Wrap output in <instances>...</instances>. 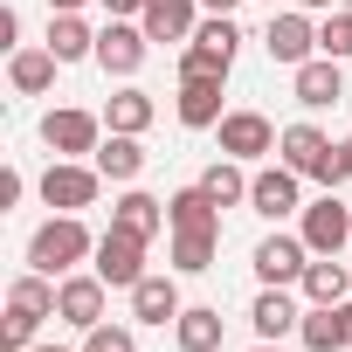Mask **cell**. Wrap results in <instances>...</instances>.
<instances>
[{"instance_id": "6da1fadb", "label": "cell", "mask_w": 352, "mask_h": 352, "mask_svg": "<svg viewBox=\"0 0 352 352\" xmlns=\"http://www.w3.org/2000/svg\"><path fill=\"white\" fill-rule=\"evenodd\" d=\"M83 256H97V242H90V228L76 221V214H56V221H42L35 228V242H28V270H42V276H69Z\"/></svg>"}, {"instance_id": "7a4b0ae2", "label": "cell", "mask_w": 352, "mask_h": 352, "mask_svg": "<svg viewBox=\"0 0 352 352\" xmlns=\"http://www.w3.org/2000/svg\"><path fill=\"white\" fill-rule=\"evenodd\" d=\"M235 49H242V28H235V14H208L201 28H194V42H187V56H180V76H228L235 69Z\"/></svg>"}, {"instance_id": "3957f363", "label": "cell", "mask_w": 352, "mask_h": 352, "mask_svg": "<svg viewBox=\"0 0 352 352\" xmlns=\"http://www.w3.org/2000/svg\"><path fill=\"white\" fill-rule=\"evenodd\" d=\"M42 145H49L56 159L97 152V145H104V118H90V111H49V118H42Z\"/></svg>"}, {"instance_id": "277c9868", "label": "cell", "mask_w": 352, "mask_h": 352, "mask_svg": "<svg viewBox=\"0 0 352 352\" xmlns=\"http://www.w3.org/2000/svg\"><path fill=\"white\" fill-rule=\"evenodd\" d=\"M97 276H104L111 290H131V283L145 276V235H124V228L97 235Z\"/></svg>"}, {"instance_id": "5b68a950", "label": "cell", "mask_w": 352, "mask_h": 352, "mask_svg": "<svg viewBox=\"0 0 352 352\" xmlns=\"http://www.w3.org/2000/svg\"><path fill=\"white\" fill-rule=\"evenodd\" d=\"M97 180H104L97 166L56 159V166L42 173V201H49V208H63V214H76V208H90V201H97Z\"/></svg>"}, {"instance_id": "8992f818", "label": "cell", "mask_w": 352, "mask_h": 352, "mask_svg": "<svg viewBox=\"0 0 352 352\" xmlns=\"http://www.w3.org/2000/svg\"><path fill=\"white\" fill-rule=\"evenodd\" d=\"M214 131H221V152H228V159H263V152H276V138H283L263 111H228Z\"/></svg>"}, {"instance_id": "52a82bcc", "label": "cell", "mask_w": 352, "mask_h": 352, "mask_svg": "<svg viewBox=\"0 0 352 352\" xmlns=\"http://www.w3.org/2000/svg\"><path fill=\"white\" fill-rule=\"evenodd\" d=\"M304 242H311V256H338V249L352 242V208H345L338 194L311 201V208H304Z\"/></svg>"}, {"instance_id": "ba28073f", "label": "cell", "mask_w": 352, "mask_h": 352, "mask_svg": "<svg viewBox=\"0 0 352 352\" xmlns=\"http://www.w3.org/2000/svg\"><path fill=\"white\" fill-rule=\"evenodd\" d=\"M263 49H270V63H311V49H318V28H311V14L304 8H290V14H276L270 28H263Z\"/></svg>"}, {"instance_id": "9c48e42d", "label": "cell", "mask_w": 352, "mask_h": 352, "mask_svg": "<svg viewBox=\"0 0 352 352\" xmlns=\"http://www.w3.org/2000/svg\"><path fill=\"white\" fill-rule=\"evenodd\" d=\"M145 49H152V35L131 28V21H118V14H111V28H97V63H104L111 76H138Z\"/></svg>"}, {"instance_id": "30bf717a", "label": "cell", "mask_w": 352, "mask_h": 352, "mask_svg": "<svg viewBox=\"0 0 352 352\" xmlns=\"http://www.w3.org/2000/svg\"><path fill=\"white\" fill-rule=\"evenodd\" d=\"M304 263H311V242L304 235H270V242H256V276L263 283H304Z\"/></svg>"}, {"instance_id": "8fae6325", "label": "cell", "mask_w": 352, "mask_h": 352, "mask_svg": "<svg viewBox=\"0 0 352 352\" xmlns=\"http://www.w3.org/2000/svg\"><path fill=\"white\" fill-rule=\"evenodd\" d=\"M104 276L90 270V276H63V297H56V318L63 324H76V331H90V324H104Z\"/></svg>"}, {"instance_id": "7c38bea8", "label": "cell", "mask_w": 352, "mask_h": 352, "mask_svg": "<svg viewBox=\"0 0 352 352\" xmlns=\"http://www.w3.org/2000/svg\"><path fill=\"white\" fill-rule=\"evenodd\" d=\"M138 28H145L152 42H194V28H201V0H145Z\"/></svg>"}, {"instance_id": "4fadbf2b", "label": "cell", "mask_w": 352, "mask_h": 352, "mask_svg": "<svg viewBox=\"0 0 352 352\" xmlns=\"http://www.w3.org/2000/svg\"><path fill=\"white\" fill-rule=\"evenodd\" d=\"M173 104H180V124H187V131H214V124L228 118L214 76H180V97H173Z\"/></svg>"}, {"instance_id": "5bb4252c", "label": "cell", "mask_w": 352, "mask_h": 352, "mask_svg": "<svg viewBox=\"0 0 352 352\" xmlns=\"http://www.w3.org/2000/svg\"><path fill=\"white\" fill-rule=\"evenodd\" d=\"M338 97H345L338 56H311V63H297V104H304V111H331Z\"/></svg>"}, {"instance_id": "9a60e30c", "label": "cell", "mask_w": 352, "mask_h": 352, "mask_svg": "<svg viewBox=\"0 0 352 352\" xmlns=\"http://www.w3.org/2000/svg\"><path fill=\"white\" fill-rule=\"evenodd\" d=\"M249 208L270 214V221L297 214V173H290V166H263L256 180H249Z\"/></svg>"}, {"instance_id": "2e32d148", "label": "cell", "mask_w": 352, "mask_h": 352, "mask_svg": "<svg viewBox=\"0 0 352 352\" xmlns=\"http://www.w3.org/2000/svg\"><path fill=\"white\" fill-rule=\"evenodd\" d=\"M187 304H180V283L173 276H138L131 283V318H145V324H173Z\"/></svg>"}, {"instance_id": "e0dca14e", "label": "cell", "mask_w": 352, "mask_h": 352, "mask_svg": "<svg viewBox=\"0 0 352 352\" xmlns=\"http://www.w3.org/2000/svg\"><path fill=\"white\" fill-rule=\"evenodd\" d=\"M90 166L104 173V180H124V187H131L138 173H145V145H138L131 131H111V138H104V145L90 152Z\"/></svg>"}, {"instance_id": "ac0fdd59", "label": "cell", "mask_w": 352, "mask_h": 352, "mask_svg": "<svg viewBox=\"0 0 352 352\" xmlns=\"http://www.w3.org/2000/svg\"><path fill=\"white\" fill-rule=\"evenodd\" d=\"M249 324H256V338H270V345H276L283 331H297V324H304V311H297L276 283H263V297L249 304Z\"/></svg>"}, {"instance_id": "d6986e66", "label": "cell", "mask_w": 352, "mask_h": 352, "mask_svg": "<svg viewBox=\"0 0 352 352\" xmlns=\"http://www.w3.org/2000/svg\"><path fill=\"white\" fill-rule=\"evenodd\" d=\"M173 338H180V352H221V311L214 304H187L173 318Z\"/></svg>"}, {"instance_id": "ffe728a7", "label": "cell", "mask_w": 352, "mask_h": 352, "mask_svg": "<svg viewBox=\"0 0 352 352\" xmlns=\"http://www.w3.org/2000/svg\"><path fill=\"white\" fill-rule=\"evenodd\" d=\"M111 228H124V235H145V242H152V235H159V228H173V221H166V201H152V194H138V187H131V194L111 208Z\"/></svg>"}, {"instance_id": "44dd1931", "label": "cell", "mask_w": 352, "mask_h": 352, "mask_svg": "<svg viewBox=\"0 0 352 352\" xmlns=\"http://www.w3.org/2000/svg\"><path fill=\"white\" fill-rule=\"evenodd\" d=\"M214 249H221V228H173V270L180 276L214 270Z\"/></svg>"}, {"instance_id": "7402d4cb", "label": "cell", "mask_w": 352, "mask_h": 352, "mask_svg": "<svg viewBox=\"0 0 352 352\" xmlns=\"http://www.w3.org/2000/svg\"><path fill=\"white\" fill-rule=\"evenodd\" d=\"M276 152H283V166H290V173H318V159L331 152V138H324L318 124H283Z\"/></svg>"}, {"instance_id": "603a6c76", "label": "cell", "mask_w": 352, "mask_h": 352, "mask_svg": "<svg viewBox=\"0 0 352 352\" xmlns=\"http://www.w3.org/2000/svg\"><path fill=\"white\" fill-rule=\"evenodd\" d=\"M297 338L311 352H345V304H311L304 324H297Z\"/></svg>"}, {"instance_id": "cb8c5ba5", "label": "cell", "mask_w": 352, "mask_h": 352, "mask_svg": "<svg viewBox=\"0 0 352 352\" xmlns=\"http://www.w3.org/2000/svg\"><path fill=\"white\" fill-rule=\"evenodd\" d=\"M345 290H352V270H345L338 256L304 263V297H311V304H345Z\"/></svg>"}, {"instance_id": "d4e9b609", "label": "cell", "mask_w": 352, "mask_h": 352, "mask_svg": "<svg viewBox=\"0 0 352 352\" xmlns=\"http://www.w3.org/2000/svg\"><path fill=\"white\" fill-rule=\"evenodd\" d=\"M56 297H63V283H56V276H42V270H28V276H14V290H8V311L56 318Z\"/></svg>"}, {"instance_id": "484cf974", "label": "cell", "mask_w": 352, "mask_h": 352, "mask_svg": "<svg viewBox=\"0 0 352 352\" xmlns=\"http://www.w3.org/2000/svg\"><path fill=\"white\" fill-rule=\"evenodd\" d=\"M166 221H173V228H221V208H214L208 187L194 180V187H180V194L166 201Z\"/></svg>"}, {"instance_id": "4316f807", "label": "cell", "mask_w": 352, "mask_h": 352, "mask_svg": "<svg viewBox=\"0 0 352 352\" xmlns=\"http://www.w3.org/2000/svg\"><path fill=\"white\" fill-rule=\"evenodd\" d=\"M8 76H14V90H21V97H42V90L56 83V49H14Z\"/></svg>"}, {"instance_id": "83f0119b", "label": "cell", "mask_w": 352, "mask_h": 352, "mask_svg": "<svg viewBox=\"0 0 352 352\" xmlns=\"http://www.w3.org/2000/svg\"><path fill=\"white\" fill-rule=\"evenodd\" d=\"M201 187H208V201H214V208H235V201H249V180H242V159H228V152H221V159H214V166L201 173Z\"/></svg>"}, {"instance_id": "f1b7e54d", "label": "cell", "mask_w": 352, "mask_h": 352, "mask_svg": "<svg viewBox=\"0 0 352 352\" xmlns=\"http://www.w3.org/2000/svg\"><path fill=\"white\" fill-rule=\"evenodd\" d=\"M49 49H56V63H83V56H97V35L76 14H56L49 21Z\"/></svg>"}, {"instance_id": "f546056e", "label": "cell", "mask_w": 352, "mask_h": 352, "mask_svg": "<svg viewBox=\"0 0 352 352\" xmlns=\"http://www.w3.org/2000/svg\"><path fill=\"white\" fill-rule=\"evenodd\" d=\"M104 124H111V131H131V138H138V131L152 124V97H145V90H118V97L104 104Z\"/></svg>"}, {"instance_id": "4dcf8cb0", "label": "cell", "mask_w": 352, "mask_h": 352, "mask_svg": "<svg viewBox=\"0 0 352 352\" xmlns=\"http://www.w3.org/2000/svg\"><path fill=\"white\" fill-rule=\"evenodd\" d=\"M318 56H338V63H352V8H331V14L318 21Z\"/></svg>"}, {"instance_id": "1f68e13d", "label": "cell", "mask_w": 352, "mask_h": 352, "mask_svg": "<svg viewBox=\"0 0 352 352\" xmlns=\"http://www.w3.org/2000/svg\"><path fill=\"white\" fill-rule=\"evenodd\" d=\"M311 180H318V187H324V194H338V187H345V180H352V152H345V145H331V152H324V159H318V173H311Z\"/></svg>"}, {"instance_id": "d6a6232c", "label": "cell", "mask_w": 352, "mask_h": 352, "mask_svg": "<svg viewBox=\"0 0 352 352\" xmlns=\"http://www.w3.org/2000/svg\"><path fill=\"white\" fill-rule=\"evenodd\" d=\"M83 352H138V338L124 324H90L83 331Z\"/></svg>"}, {"instance_id": "836d02e7", "label": "cell", "mask_w": 352, "mask_h": 352, "mask_svg": "<svg viewBox=\"0 0 352 352\" xmlns=\"http://www.w3.org/2000/svg\"><path fill=\"white\" fill-rule=\"evenodd\" d=\"M35 324H42V318H28V311H8V318H0V352H28Z\"/></svg>"}, {"instance_id": "e575fe53", "label": "cell", "mask_w": 352, "mask_h": 352, "mask_svg": "<svg viewBox=\"0 0 352 352\" xmlns=\"http://www.w3.org/2000/svg\"><path fill=\"white\" fill-rule=\"evenodd\" d=\"M21 194H28V180H21V173H14V166H8V173H0V208H14V201H21Z\"/></svg>"}, {"instance_id": "d590c367", "label": "cell", "mask_w": 352, "mask_h": 352, "mask_svg": "<svg viewBox=\"0 0 352 352\" xmlns=\"http://www.w3.org/2000/svg\"><path fill=\"white\" fill-rule=\"evenodd\" d=\"M14 42H21V14H14V8H0V49H14Z\"/></svg>"}, {"instance_id": "8d00e7d4", "label": "cell", "mask_w": 352, "mask_h": 352, "mask_svg": "<svg viewBox=\"0 0 352 352\" xmlns=\"http://www.w3.org/2000/svg\"><path fill=\"white\" fill-rule=\"evenodd\" d=\"M104 8H111V14L124 21V14H145V0H104Z\"/></svg>"}, {"instance_id": "74e56055", "label": "cell", "mask_w": 352, "mask_h": 352, "mask_svg": "<svg viewBox=\"0 0 352 352\" xmlns=\"http://www.w3.org/2000/svg\"><path fill=\"white\" fill-rule=\"evenodd\" d=\"M201 8H208V14H235V8H242V0H201Z\"/></svg>"}, {"instance_id": "f35d334b", "label": "cell", "mask_w": 352, "mask_h": 352, "mask_svg": "<svg viewBox=\"0 0 352 352\" xmlns=\"http://www.w3.org/2000/svg\"><path fill=\"white\" fill-rule=\"evenodd\" d=\"M297 8H304V14H331V8H338V0H297Z\"/></svg>"}, {"instance_id": "ab89813d", "label": "cell", "mask_w": 352, "mask_h": 352, "mask_svg": "<svg viewBox=\"0 0 352 352\" xmlns=\"http://www.w3.org/2000/svg\"><path fill=\"white\" fill-rule=\"evenodd\" d=\"M83 8V0H49V14H76Z\"/></svg>"}, {"instance_id": "60d3db41", "label": "cell", "mask_w": 352, "mask_h": 352, "mask_svg": "<svg viewBox=\"0 0 352 352\" xmlns=\"http://www.w3.org/2000/svg\"><path fill=\"white\" fill-rule=\"evenodd\" d=\"M345 352H352V304H345Z\"/></svg>"}, {"instance_id": "b9f144b4", "label": "cell", "mask_w": 352, "mask_h": 352, "mask_svg": "<svg viewBox=\"0 0 352 352\" xmlns=\"http://www.w3.org/2000/svg\"><path fill=\"white\" fill-rule=\"evenodd\" d=\"M28 352H69V345H28Z\"/></svg>"}, {"instance_id": "7bdbcfd3", "label": "cell", "mask_w": 352, "mask_h": 352, "mask_svg": "<svg viewBox=\"0 0 352 352\" xmlns=\"http://www.w3.org/2000/svg\"><path fill=\"white\" fill-rule=\"evenodd\" d=\"M256 352H276V345H270V338H263V345H256Z\"/></svg>"}, {"instance_id": "ee69618b", "label": "cell", "mask_w": 352, "mask_h": 352, "mask_svg": "<svg viewBox=\"0 0 352 352\" xmlns=\"http://www.w3.org/2000/svg\"><path fill=\"white\" fill-rule=\"evenodd\" d=\"M345 152H352V138H345Z\"/></svg>"}, {"instance_id": "f6af8a7d", "label": "cell", "mask_w": 352, "mask_h": 352, "mask_svg": "<svg viewBox=\"0 0 352 352\" xmlns=\"http://www.w3.org/2000/svg\"><path fill=\"white\" fill-rule=\"evenodd\" d=\"M345 8H352V0H345Z\"/></svg>"}]
</instances>
